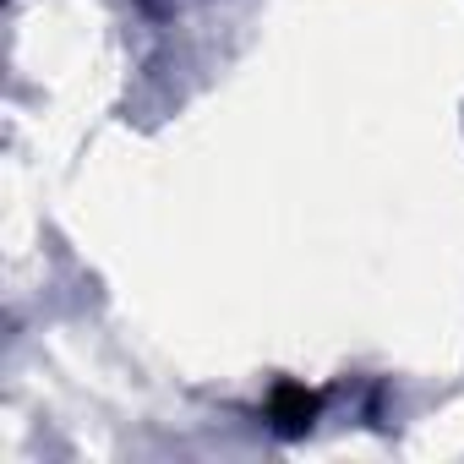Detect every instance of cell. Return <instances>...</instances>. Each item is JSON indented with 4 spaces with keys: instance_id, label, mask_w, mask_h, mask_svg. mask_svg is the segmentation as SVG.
Instances as JSON below:
<instances>
[{
    "instance_id": "obj_1",
    "label": "cell",
    "mask_w": 464,
    "mask_h": 464,
    "mask_svg": "<svg viewBox=\"0 0 464 464\" xmlns=\"http://www.w3.org/2000/svg\"><path fill=\"white\" fill-rule=\"evenodd\" d=\"M312 410H317V393H306V388H279V393H274V420H279V431L306 426Z\"/></svg>"
}]
</instances>
